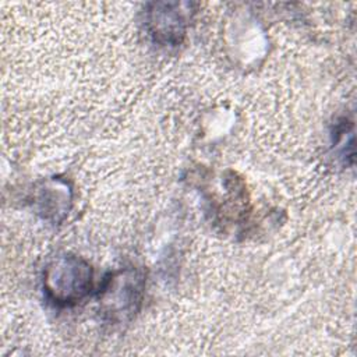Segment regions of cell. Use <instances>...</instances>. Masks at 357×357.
<instances>
[{"mask_svg":"<svg viewBox=\"0 0 357 357\" xmlns=\"http://www.w3.org/2000/svg\"><path fill=\"white\" fill-rule=\"evenodd\" d=\"M191 1H155L145 11V28L149 36L162 46H177L183 42L197 11Z\"/></svg>","mask_w":357,"mask_h":357,"instance_id":"3957f363","label":"cell"},{"mask_svg":"<svg viewBox=\"0 0 357 357\" xmlns=\"http://www.w3.org/2000/svg\"><path fill=\"white\" fill-rule=\"evenodd\" d=\"M32 201L38 215L52 223H60L71 209L73 190L60 177L42 180L33 190Z\"/></svg>","mask_w":357,"mask_h":357,"instance_id":"277c9868","label":"cell"},{"mask_svg":"<svg viewBox=\"0 0 357 357\" xmlns=\"http://www.w3.org/2000/svg\"><path fill=\"white\" fill-rule=\"evenodd\" d=\"M145 273L135 266L110 272L98 291L99 312L113 324L131 321L141 308L145 293Z\"/></svg>","mask_w":357,"mask_h":357,"instance_id":"7a4b0ae2","label":"cell"},{"mask_svg":"<svg viewBox=\"0 0 357 357\" xmlns=\"http://www.w3.org/2000/svg\"><path fill=\"white\" fill-rule=\"evenodd\" d=\"M92 284L93 271L91 264L75 254H59L43 269V291L53 304L60 307L79 303L89 294Z\"/></svg>","mask_w":357,"mask_h":357,"instance_id":"6da1fadb","label":"cell"}]
</instances>
